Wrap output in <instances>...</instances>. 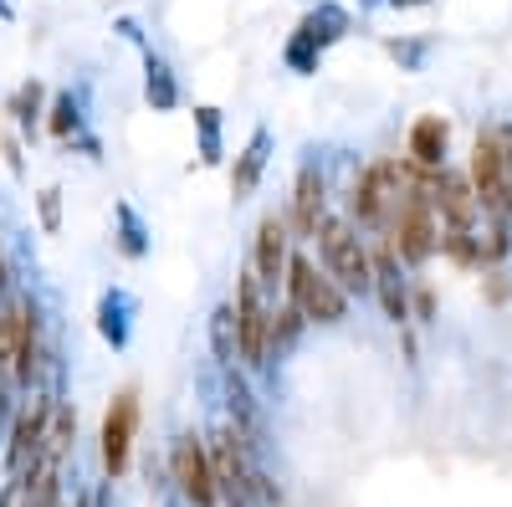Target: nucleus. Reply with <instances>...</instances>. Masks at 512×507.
<instances>
[{
  "instance_id": "f257e3e1",
  "label": "nucleus",
  "mask_w": 512,
  "mask_h": 507,
  "mask_svg": "<svg viewBox=\"0 0 512 507\" xmlns=\"http://www.w3.org/2000/svg\"><path fill=\"white\" fill-rule=\"evenodd\" d=\"M318 241V257H323V272L349 292V298H364V292H374V267H369V241L359 236V226L349 216H328L318 221L313 231Z\"/></svg>"
},
{
  "instance_id": "f03ea898",
  "label": "nucleus",
  "mask_w": 512,
  "mask_h": 507,
  "mask_svg": "<svg viewBox=\"0 0 512 507\" xmlns=\"http://www.w3.org/2000/svg\"><path fill=\"white\" fill-rule=\"evenodd\" d=\"M405 180H410V164H405ZM436 241H441L436 200H431V190H425V185L410 180V190H405V200H400V210H395L390 231H384V246H390L395 262L410 272V267H420V262L436 257Z\"/></svg>"
},
{
  "instance_id": "7ed1b4c3",
  "label": "nucleus",
  "mask_w": 512,
  "mask_h": 507,
  "mask_svg": "<svg viewBox=\"0 0 512 507\" xmlns=\"http://www.w3.org/2000/svg\"><path fill=\"white\" fill-rule=\"evenodd\" d=\"M282 292H287V303L303 313L308 323H318V328H338V323L349 318V292L338 287V282L308 257V251H292Z\"/></svg>"
},
{
  "instance_id": "20e7f679",
  "label": "nucleus",
  "mask_w": 512,
  "mask_h": 507,
  "mask_svg": "<svg viewBox=\"0 0 512 507\" xmlns=\"http://www.w3.org/2000/svg\"><path fill=\"white\" fill-rule=\"evenodd\" d=\"M11 385L16 390H36L41 369H47V333H41V298L31 287L11 292Z\"/></svg>"
},
{
  "instance_id": "39448f33",
  "label": "nucleus",
  "mask_w": 512,
  "mask_h": 507,
  "mask_svg": "<svg viewBox=\"0 0 512 507\" xmlns=\"http://www.w3.org/2000/svg\"><path fill=\"white\" fill-rule=\"evenodd\" d=\"M236 344H241V369L251 374H272L267 364V323H272V303H267V292L262 282H256L251 262L236 272Z\"/></svg>"
},
{
  "instance_id": "423d86ee",
  "label": "nucleus",
  "mask_w": 512,
  "mask_h": 507,
  "mask_svg": "<svg viewBox=\"0 0 512 507\" xmlns=\"http://www.w3.org/2000/svg\"><path fill=\"white\" fill-rule=\"evenodd\" d=\"M466 180H472V190H477L482 216L502 221L507 216V154H502V139H497V123L477 129L472 159H466Z\"/></svg>"
},
{
  "instance_id": "0eeeda50",
  "label": "nucleus",
  "mask_w": 512,
  "mask_h": 507,
  "mask_svg": "<svg viewBox=\"0 0 512 507\" xmlns=\"http://www.w3.org/2000/svg\"><path fill=\"white\" fill-rule=\"evenodd\" d=\"M169 482H175V492H180L190 507H221L205 436H195V431H180V436H175V446H169Z\"/></svg>"
},
{
  "instance_id": "6e6552de",
  "label": "nucleus",
  "mask_w": 512,
  "mask_h": 507,
  "mask_svg": "<svg viewBox=\"0 0 512 507\" xmlns=\"http://www.w3.org/2000/svg\"><path fill=\"white\" fill-rule=\"evenodd\" d=\"M251 272L262 282L267 303H277V287L287 282V262H292V231H287V216L267 210L262 221H256V246H251Z\"/></svg>"
},
{
  "instance_id": "1a4fd4ad",
  "label": "nucleus",
  "mask_w": 512,
  "mask_h": 507,
  "mask_svg": "<svg viewBox=\"0 0 512 507\" xmlns=\"http://www.w3.org/2000/svg\"><path fill=\"white\" fill-rule=\"evenodd\" d=\"M134 436H139V390H118L108 415H103V467L108 482H118L128 472V456H134Z\"/></svg>"
},
{
  "instance_id": "9d476101",
  "label": "nucleus",
  "mask_w": 512,
  "mask_h": 507,
  "mask_svg": "<svg viewBox=\"0 0 512 507\" xmlns=\"http://www.w3.org/2000/svg\"><path fill=\"white\" fill-rule=\"evenodd\" d=\"M323 216H328V175H323V159H303V164H297V180H292V210H287L292 241H308Z\"/></svg>"
},
{
  "instance_id": "9b49d317",
  "label": "nucleus",
  "mask_w": 512,
  "mask_h": 507,
  "mask_svg": "<svg viewBox=\"0 0 512 507\" xmlns=\"http://www.w3.org/2000/svg\"><path fill=\"white\" fill-rule=\"evenodd\" d=\"M369 267H374V298H379L384 318H390L395 328H405L410 323V277L395 262V251L384 246V236L369 241Z\"/></svg>"
},
{
  "instance_id": "f8f14e48",
  "label": "nucleus",
  "mask_w": 512,
  "mask_h": 507,
  "mask_svg": "<svg viewBox=\"0 0 512 507\" xmlns=\"http://www.w3.org/2000/svg\"><path fill=\"white\" fill-rule=\"evenodd\" d=\"M431 200H436L441 226H466V231L482 226V205H477V190H472V180H466V169H451V164H446Z\"/></svg>"
},
{
  "instance_id": "ddd939ff",
  "label": "nucleus",
  "mask_w": 512,
  "mask_h": 507,
  "mask_svg": "<svg viewBox=\"0 0 512 507\" xmlns=\"http://www.w3.org/2000/svg\"><path fill=\"white\" fill-rule=\"evenodd\" d=\"M134 313H139V298L128 287H103L98 292L93 323H98V338H103L113 354H123L128 344H134Z\"/></svg>"
},
{
  "instance_id": "4468645a",
  "label": "nucleus",
  "mask_w": 512,
  "mask_h": 507,
  "mask_svg": "<svg viewBox=\"0 0 512 507\" xmlns=\"http://www.w3.org/2000/svg\"><path fill=\"white\" fill-rule=\"evenodd\" d=\"M272 149H277V134L267 129V123H256L251 139H246V149H241L236 164H231V200H236V205L256 195V185H262L267 164H272Z\"/></svg>"
},
{
  "instance_id": "2eb2a0df",
  "label": "nucleus",
  "mask_w": 512,
  "mask_h": 507,
  "mask_svg": "<svg viewBox=\"0 0 512 507\" xmlns=\"http://www.w3.org/2000/svg\"><path fill=\"white\" fill-rule=\"evenodd\" d=\"M446 154H451V123L441 113H420L405 134V159L415 169H446Z\"/></svg>"
},
{
  "instance_id": "dca6fc26",
  "label": "nucleus",
  "mask_w": 512,
  "mask_h": 507,
  "mask_svg": "<svg viewBox=\"0 0 512 507\" xmlns=\"http://www.w3.org/2000/svg\"><path fill=\"white\" fill-rule=\"evenodd\" d=\"M297 31H303L318 52H328V47H338V41L354 31V11L338 6V0H318V6H308V16L297 21Z\"/></svg>"
},
{
  "instance_id": "f3484780",
  "label": "nucleus",
  "mask_w": 512,
  "mask_h": 507,
  "mask_svg": "<svg viewBox=\"0 0 512 507\" xmlns=\"http://www.w3.org/2000/svg\"><path fill=\"white\" fill-rule=\"evenodd\" d=\"M113 246H118V257H128V262H144L149 251H154V231L134 210V200H118L113 205Z\"/></svg>"
},
{
  "instance_id": "a211bd4d",
  "label": "nucleus",
  "mask_w": 512,
  "mask_h": 507,
  "mask_svg": "<svg viewBox=\"0 0 512 507\" xmlns=\"http://www.w3.org/2000/svg\"><path fill=\"white\" fill-rule=\"evenodd\" d=\"M180 98H185V93H180V72L149 47V52H144V103H149L154 113H175Z\"/></svg>"
},
{
  "instance_id": "6ab92c4d",
  "label": "nucleus",
  "mask_w": 512,
  "mask_h": 507,
  "mask_svg": "<svg viewBox=\"0 0 512 507\" xmlns=\"http://www.w3.org/2000/svg\"><path fill=\"white\" fill-rule=\"evenodd\" d=\"M303 328H308V318L297 313L287 298L282 303H272V323H267V364L277 369L292 349H297V338H303Z\"/></svg>"
},
{
  "instance_id": "aec40b11",
  "label": "nucleus",
  "mask_w": 512,
  "mask_h": 507,
  "mask_svg": "<svg viewBox=\"0 0 512 507\" xmlns=\"http://www.w3.org/2000/svg\"><path fill=\"white\" fill-rule=\"evenodd\" d=\"M195 139H200V164L205 169H216V164H226V118H221V108L216 103H195Z\"/></svg>"
},
{
  "instance_id": "412c9836",
  "label": "nucleus",
  "mask_w": 512,
  "mask_h": 507,
  "mask_svg": "<svg viewBox=\"0 0 512 507\" xmlns=\"http://www.w3.org/2000/svg\"><path fill=\"white\" fill-rule=\"evenodd\" d=\"M210 359H216V369L241 364V344H236V308H231V303H216V313H210Z\"/></svg>"
},
{
  "instance_id": "4be33fe9",
  "label": "nucleus",
  "mask_w": 512,
  "mask_h": 507,
  "mask_svg": "<svg viewBox=\"0 0 512 507\" xmlns=\"http://www.w3.org/2000/svg\"><path fill=\"white\" fill-rule=\"evenodd\" d=\"M41 103H47V88H41V77H26L21 82V88L6 98V113H11V123H16V129L31 139L36 134V123H41V113H47V108H41Z\"/></svg>"
},
{
  "instance_id": "5701e85b",
  "label": "nucleus",
  "mask_w": 512,
  "mask_h": 507,
  "mask_svg": "<svg viewBox=\"0 0 512 507\" xmlns=\"http://www.w3.org/2000/svg\"><path fill=\"white\" fill-rule=\"evenodd\" d=\"M47 129H52V139H62V144H72V139L82 134V98H77L72 88H62V93L52 98V108H47Z\"/></svg>"
},
{
  "instance_id": "b1692460",
  "label": "nucleus",
  "mask_w": 512,
  "mask_h": 507,
  "mask_svg": "<svg viewBox=\"0 0 512 507\" xmlns=\"http://www.w3.org/2000/svg\"><path fill=\"white\" fill-rule=\"evenodd\" d=\"M436 251H441L446 262H456L461 272H477V267H482V257H477V231H466V226H441Z\"/></svg>"
},
{
  "instance_id": "393cba45",
  "label": "nucleus",
  "mask_w": 512,
  "mask_h": 507,
  "mask_svg": "<svg viewBox=\"0 0 512 507\" xmlns=\"http://www.w3.org/2000/svg\"><path fill=\"white\" fill-rule=\"evenodd\" d=\"M72 441H77V410L67 405V400H57V410H52V426H47V456L52 467H62V456L72 451Z\"/></svg>"
},
{
  "instance_id": "a878e982",
  "label": "nucleus",
  "mask_w": 512,
  "mask_h": 507,
  "mask_svg": "<svg viewBox=\"0 0 512 507\" xmlns=\"http://www.w3.org/2000/svg\"><path fill=\"white\" fill-rule=\"evenodd\" d=\"M507 251H512V231H507V221H487V226H477V257H482L487 272H497V267L507 262Z\"/></svg>"
},
{
  "instance_id": "bb28decb",
  "label": "nucleus",
  "mask_w": 512,
  "mask_h": 507,
  "mask_svg": "<svg viewBox=\"0 0 512 507\" xmlns=\"http://www.w3.org/2000/svg\"><path fill=\"white\" fill-rule=\"evenodd\" d=\"M318 62H323V52L313 47L303 31H292V36H287V47H282V67H287L292 77H313Z\"/></svg>"
},
{
  "instance_id": "cd10ccee",
  "label": "nucleus",
  "mask_w": 512,
  "mask_h": 507,
  "mask_svg": "<svg viewBox=\"0 0 512 507\" xmlns=\"http://www.w3.org/2000/svg\"><path fill=\"white\" fill-rule=\"evenodd\" d=\"M431 47H436L431 36H390V41H384V52L400 62V72H420L425 57H431Z\"/></svg>"
},
{
  "instance_id": "c85d7f7f",
  "label": "nucleus",
  "mask_w": 512,
  "mask_h": 507,
  "mask_svg": "<svg viewBox=\"0 0 512 507\" xmlns=\"http://www.w3.org/2000/svg\"><path fill=\"white\" fill-rule=\"evenodd\" d=\"M36 221H41V231H47V236L62 231V185H47V190L36 195Z\"/></svg>"
},
{
  "instance_id": "c756f323",
  "label": "nucleus",
  "mask_w": 512,
  "mask_h": 507,
  "mask_svg": "<svg viewBox=\"0 0 512 507\" xmlns=\"http://www.w3.org/2000/svg\"><path fill=\"white\" fill-rule=\"evenodd\" d=\"M410 318L436 323V292H431V287H415V282H410Z\"/></svg>"
},
{
  "instance_id": "7c9ffc66",
  "label": "nucleus",
  "mask_w": 512,
  "mask_h": 507,
  "mask_svg": "<svg viewBox=\"0 0 512 507\" xmlns=\"http://www.w3.org/2000/svg\"><path fill=\"white\" fill-rule=\"evenodd\" d=\"M482 292H487V303H492V308H502V303L512 298V282H507V272H502V267H497V272H487V277H482Z\"/></svg>"
},
{
  "instance_id": "2f4dec72",
  "label": "nucleus",
  "mask_w": 512,
  "mask_h": 507,
  "mask_svg": "<svg viewBox=\"0 0 512 507\" xmlns=\"http://www.w3.org/2000/svg\"><path fill=\"white\" fill-rule=\"evenodd\" d=\"M113 31H118L123 41H134L139 52H149V36H144V26H139L134 16H118V21H113Z\"/></svg>"
},
{
  "instance_id": "473e14b6",
  "label": "nucleus",
  "mask_w": 512,
  "mask_h": 507,
  "mask_svg": "<svg viewBox=\"0 0 512 507\" xmlns=\"http://www.w3.org/2000/svg\"><path fill=\"white\" fill-rule=\"evenodd\" d=\"M0 154H6V164H11V175H16V180H26V154H21L16 134H6V139H0Z\"/></svg>"
},
{
  "instance_id": "72a5a7b5",
  "label": "nucleus",
  "mask_w": 512,
  "mask_h": 507,
  "mask_svg": "<svg viewBox=\"0 0 512 507\" xmlns=\"http://www.w3.org/2000/svg\"><path fill=\"white\" fill-rule=\"evenodd\" d=\"M6 303H0V369H11V308Z\"/></svg>"
},
{
  "instance_id": "f704fd0d",
  "label": "nucleus",
  "mask_w": 512,
  "mask_h": 507,
  "mask_svg": "<svg viewBox=\"0 0 512 507\" xmlns=\"http://www.w3.org/2000/svg\"><path fill=\"white\" fill-rule=\"evenodd\" d=\"M400 349H405V359L415 364V354H420V344H415V333H410V328H400Z\"/></svg>"
},
{
  "instance_id": "c9c22d12",
  "label": "nucleus",
  "mask_w": 512,
  "mask_h": 507,
  "mask_svg": "<svg viewBox=\"0 0 512 507\" xmlns=\"http://www.w3.org/2000/svg\"><path fill=\"white\" fill-rule=\"evenodd\" d=\"M379 6H390V11H415V6H431V0H379Z\"/></svg>"
},
{
  "instance_id": "e433bc0d",
  "label": "nucleus",
  "mask_w": 512,
  "mask_h": 507,
  "mask_svg": "<svg viewBox=\"0 0 512 507\" xmlns=\"http://www.w3.org/2000/svg\"><path fill=\"white\" fill-rule=\"evenodd\" d=\"M11 298V267H6V257H0V303Z\"/></svg>"
},
{
  "instance_id": "4c0bfd02",
  "label": "nucleus",
  "mask_w": 512,
  "mask_h": 507,
  "mask_svg": "<svg viewBox=\"0 0 512 507\" xmlns=\"http://www.w3.org/2000/svg\"><path fill=\"white\" fill-rule=\"evenodd\" d=\"M502 221H507V231H512V169H507V216H502Z\"/></svg>"
},
{
  "instance_id": "58836bf2",
  "label": "nucleus",
  "mask_w": 512,
  "mask_h": 507,
  "mask_svg": "<svg viewBox=\"0 0 512 507\" xmlns=\"http://www.w3.org/2000/svg\"><path fill=\"white\" fill-rule=\"evenodd\" d=\"M16 11H11V0H0V21H11Z\"/></svg>"
}]
</instances>
